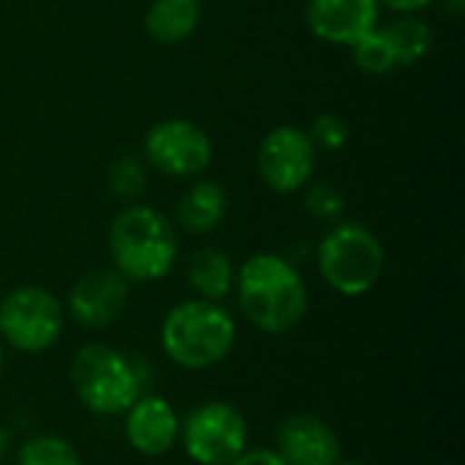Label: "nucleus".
I'll use <instances>...</instances> for the list:
<instances>
[{"label":"nucleus","mask_w":465,"mask_h":465,"mask_svg":"<svg viewBox=\"0 0 465 465\" xmlns=\"http://www.w3.org/2000/svg\"><path fill=\"white\" fill-rule=\"evenodd\" d=\"M308 136H311L316 153H341L351 139V125L338 112H322L311 123Z\"/></svg>","instance_id":"21"},{"label":"nucleus","mask_w":465,"mask_h":465,"mask_svg":"<svg viewBox=\"0 0 465 465\" xmlns=\"http://www.w3.org/2000/svg\"><path fill=\"white\" fill-rule=\"evenodd\" d=\"M180 253L174 223L150 204H128L109 223L112 267L128 283H153L166 278Z\"/></svg>","instance_id":"2"},{"label":"nucleus","mask_w":465,"mask_h":465,"mask_svg":"<svg viewBox=\"0 0 465 465\" xmlns=\"http://www.w3.org/2000/svg\"><path fill=\"white\" fill-rule=\"evenodd\" d=\"M444 3V8L458 19V16H463V11H465V0H441Z\"/></svg>","instance_id":"25"},{"label":"nucleus","mask_w":465,"mask_h":465,"mask_svg":"<svg viewBox=\"0 0 465 465\" xmlns=\"http://www.w3.org/2000/svg\"><path fill=\"white\" fill-rule=\"evenodd\" d=\"M338 465H362V463H354V460H341Z\"/></svg>","instance_id":"27"},{"label":"nucleus","mask_w":465,"mask_h":465,"mask_svg":"<svg viewBox=\"0 0 465 465\" xmlns=\"http://www.w3.org/2000/svg\"><path fill=\"white\" fill-rule=\"evenodd\" d=\"M237 341V324L221 302L202 297L177 302L161 324L163 354L185 371L221 365Z\"/></svg>","instance_id":"3"},{"label":"nucleus","mask_w":465,"mask_h":465,"mask_svg":"<svg viewBox=\"0 0 465 465\" xmlns=\"http://www.w3.org/2000/svg\"><path fill=\"white\" fill-rule=\"evenodd\" d=\"M305 188H308L305 191V207H308V213L313 218H319V221L338 223L341 215H343V210H346L343 191L338 185H332V183H324V180H319V183L311 180Z\"/></svg>","instance_id":"22"},{"label":"nucleus","mask_w":465,"mask_h":465,"mask_svg":"<svg viewBox=\"0 0 465 465\" xmlns=\"http://www.w3.org/2000/svg\"><path fill=\"white\" fill-rule=\"evenodd\" d=\"M202 14V0H153L144 14V30L155 44L174 46L196 33Z\"/></svg>","instance_id":"15"},{"label":"nucleus","mask_w":465,"mask_h":465,"mask_svg":"<svg viewBox=\"0 0 465 465\" xmlns=\"http://www.w3.org/2000/svg\"><path fill=\"white\" fill-rule=\"evenodd\" d=\"M125 439L139 455L161 458L180 441V417L166 398L139 395L125 411Z\"/></svg>","instance_id":"13"},{"label":"nucleus","mask_w":465,"mask_h":465,"mask_svg":"<svg viewBox=\"0 0 465 465\" xmlns=\"http://www.w3.org/2000/svg\"><path fill=\"white\" fill-rule=\"evenodd\" d=\"M0 371H3V346H0Z\"/></svg>","instance_id":"28"},{"label":"nucleus","mask_w":465,"mask_h":465,"mask_svg":"<svg viewBox=\"0 0 465 465\" xmlns=\"http://www.w3.org/2000/svg\"><path fill=\"white\" fill-rule=\"evenodd\" d=\"M256 169L262 183L275 193L302 191L316 172V147L308 131L297 125L272 128L256 150Z\"/></svg>","instance_id":"9"},{"label":"nucleus","mask_w":465,"mask_h":465,"mask_svg":"<svg viewBox=\"0 0 465 465\" xmlns=\"http://www.w3.org/2000/svg\"><path fill=\"white\" fill-rule=\"evenodd\" d=\"M229 465H289L275 450H245L237 460Z\"/></svg>","instance_id":"23"},{"label":"nucleus","mask_w":465,"mask_h":465,"mask_svg":"<svg viewBox=\"0 0 465 465\" xmlns=\"http://www.w3.org/2000/svg\"><path fill=\"white\" fill-rule=\"evenodd\" d=\"M234 292L248 322L267 335L294 330L308 313V286L300 270L278 253L248 256L234 275Z\"/></svg>","instance_id":"1"},{"label":"nucleus","mask_w":465,"mask_h":465,"mask_svg":"<svg viewBox=\"0 0 465 465\" xmlns=\"http://www.w3.org/2000/svg\"><path fill=\"white\" fill-rule=\"evenodd\" d=\"M381 30H384L401 68L420 63L433 46V27L417 14H401Z\"/></svg>","instance_id":"17"},{"label":"nucleus","mask_w":465,"mask_h":465,"mask_svg":"<svg viewBox=\"0 0 465 465\" xmlns=\"http://www.w3.org/2000/svg\"><path fill=\"white\" fill-rule=\"evenodd\" d=\"M106 188L114 199H123V202L139 199L147 188V161L134 153L114 158L106 172Z\"/></svg>","instance_id":"19"},{"label":"nucleus","mask_w":465,"mask_h":465,"mask_svg":"<svg viewBox=\"0 0 465 465\" xmlns=\"http://www.w3.org/2000/svg\"><path fill=\"white\" fill-rule=\"evenodd\" d=\"M275 452L289 465H338L341 439L316 414H292L275 430Z\"/></svg>","instance_id":"11"},{"label":"nucleus","mask_w":465,"mask_h":465,"mask_svg":"<svg viewBox=\"0 0 465 465\" xmlns=\"http://www.w3.org/2000/svg\"><path fill=\"white\" fill-rule=\"evenodd\" d=\"M16 465H82L79 452L63 436L41 433L19 447Z\"/></svg>","instance_id":"20"},{"label":"nucleus","mask_w":465,"mask_h":465,"mask_svg":"<svg viewBox=\"0 0 465 465\" xmlns=\"http://www.w3.org/2000/svg\"><path fill=\"white\" fill-rule=\"evenodd\" d=\"M8 444H11V436H8V430L0 425V463H3V458H5V452H8Z\"/></svg>","instance_id":"26"},{"label":"nucleus","mask_w":465,"mask_h":465,"mask_svg":"<svg viewBox=\"0 0 465 465\" xmlns=\"http://www.w3.org/2000/svg\"><path fill=\"white\" fill-rule=\"evenodd\" d=\"M351 57H354V65L362 71V74H371V76H384L390 71L398 68V60H395V52L384 35V30L376 25L373 30H368L365 35H360L351 46Z\"/></svg>","instance_id":"18"},{"label":"nucleus","mask_w":465,"mask_h":465,"mask_svg":"<svg viewBox=\"0 0 465 465\" xmlns=\"http://www.w3.org/2000/svg\"><path fill=\"white\" fill-rule=\"evenodd\" d=\"M305 22L316 38L351 46L379 25V0H308Z\"/></svg>","instance_id":"12"},{"label":"nucleus","mask_w":465,"mask_h":465,"mask_svg":"<svg viewBox=\"0 0 465 465\" xmlns=\"http://www.w3.org/2000/svg\"><path fill=\"white\" fill-rule=\"evenodd\" d=\"M229 196L215 180H196L177 202V223L188 234H207L226 218Z\"/></svg>","instance_id":"14"},{"label":"nucleus","mask_w":465,"mask_h":465,"mask_svg":"<svg viewBox=\"0 0 465 465\" xmlns=\"http://www.w3.org/2000/svg\"><path fill=\"white\" fill-rule=\"evenodd\" d=\"M379 3H384L387 8H392L398 14H417V11L428 8L433 0H379Z\"/></svg>","instance_id":"24"},{"label":"nucleus","mask_w":465,"mask_h":465,"mask_svg":"<svg viewBox=\"0 0 465 465\" xmlns=\"http://www.w3.org/2000/svg\"><path fill=\"white\" fill-rule=\"evenodd\" d=\"M144 161L166 177L191 180L207 172L213 161V139L193 120L169 117L144 134Z\"/></svg>","instance_id":"8"},{"label":"nucleus","mask_w":465,"mask_h":465,"mask_svg":"<svg viewBox=\"0 0 465 465\" xmlns=\"http://www.w3.org/2000/svg\"><path fill=\"white\" fill-rule=\"evenodd\" d=\"M185 455L196 465H229L248 450V422L226 401L196 406L180 425Z\"/></svg>","instance_id":"7"},{"label":"nucleus","mask_w":465,"mask_h":465,"mask_svg":"<svg viewBox=\"0 0 465 465\" xmlns=\"http://www.w3.org/2000/svg\"><path fill=\"white\" fill-rule=\"evenodd\" d=\"M71 384L84 409L101 417H117L144 395L147 373L144 362H134L112 346L87 343L71 362Z\"/></svg>","instance_id":"4"},{"label":"nucleus","mask_w":465,"mask_h":465,"mask_svg":"<svg viewBox=\"0 0 465 465\" xmlns=\"http://www.w3.org/2000/svg\"><path fill=\"white\" fill-rule=\"evenodd\" d=\"M128 305V281L114 267L84 272L68 292L65 311L84 330L112 327Z\"/></svg>","instance_id":"10"},{"label":"nucleus","mask_w":465,"mask_h":465,"mask_svg":"<svg viewBox=\"0 0 465 465\" xmlns=\"http://www.w3.org/2000/svg\"><path fill=\"white\" fill-rule=\"evenodd\" d=\"M316 264L332 292L343 297H360L381 281L384 245L365 223L338 221L322 237L316 248Z\"/></svg>","instance_id":"5"},{"label":"nucleus","mask_w":465,"mask_h":465,"mask_svg":"<svg viewBox=\"0 0 465 465\" xmlns=\"http://www.w3.org/2000/svg\"><path fill=\"white\" fill-rule=\"evenodd\" d=\"M185 275H188V286L196 297L221 302L234 289L237 270L229 259V253H223L218 248H199L188 259Z\"/></svg>","instance_id":"16"},{"label":"nucleus","mask_w":465,"mask_h":465,"mask_svg":"<svg viewBox=\"0 0 465 465\" xmlns=\"http://www.w3.org/2000/svg\"><path fill=\"white\" fill-rule=\"evenodd\" d=\"M65 327V305L44 286H16L0 300V338L25 354L52 349Z\"/></svg>","instance_id":"6"}]
</instances>
